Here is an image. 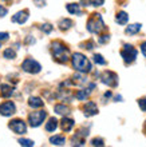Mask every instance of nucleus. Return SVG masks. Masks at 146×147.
I'll return each instance as SVG.
<instances>
[{
	"label": "nucleus",
	"instance_id": "obj_37",
	"mask_svg": "<svg viewBox=\"0 0 146 147\" xmlns=\"http://www.w3.org/2000/svg\"><path fill=\"white\" fill-rule=\"evenodd\" d=\"M121 99H122V96H121V95H118V96H115V102H121Z\"/></svg>",
	"mask_w": 146,
	"mask_h": 147
},
{
	"label": "nucleus",
	"instance_id": "obj_30",
	"mask_svg": "<svg viewBox=\"0 0 146 147\" xmlns=\"http://www.w3.org/2000/svg\"><path fill=\"white\" fill-rule=\"evenodd\" d=\"M109 40H110V35H102L99 39H98V42H99V44H105V43H107Z\"/></svg>",
	"mask_w": 146,
	"mask_h": 147
},
{
	"label": "nucleus",
	"instance_id": "obj_15",
	"mask_svg": "<svg viewBox=\"0 0 146 147\" xmlns=\"http://www.w3.org/2000/svg\"><path fill=\"white\" fill-rule=\"evenodd\" d=\"M28 106L31 109H40L44 106V102L40 99V98H36V96H31L30 100H28Z\"/></svg>",
	"mask_w": 146,
	"mask_h": 147
},
{
	"label": "nucleus",
	"instance_id": "obj_27",
	"mask_svg": "<svg viewBox=\"0 0 146 147\" xmlns=\"http://www.w3.org/2000/svg\"><path fill=\"white\" fill-rule=\"evenodd\" d=\"M81 47H82V48H85V50L91 51L92 48H94V43H92L91 40H88V42H86V43H82Z\"/></svg>",
	"mask_w": 146,
	"mask_h": 147
},
{
	"label": "nucleus",
	"instance_id": "obj_24",
	"mask_svg": "<svg viewBox=\"0 0 146 147\" xmlns=\"http://www.w3.org/2000/svg\"><path fill=\"white\" fill-rule=\"evenodd\" d=\"M3 56L5 59H15L16 58V54H15V51L12 50V48H7V50L3 52Z\"/></svg>",
	"mask_w": 146,
	"mask_h": 147
},
{
	"label": "nucleus",
	"instance_id": "obj_32",
	"mask_svg": "<svg viewBox=\"0 0 146 147\" xmlns=\"http://www.w3.org/2000/svg\"><path fill=\"white\" fill-rule=\"evenodd\" d=\"M8 38H10V35L7 32H0V42H5V40H8Z\"/></svg>",
	"mask_w": 146,
	"mask_h": 147
},
{
	"label": "nucleus",
	"instance_id": "obj_19",
	"mask_svg": "<svg viewBox=\"0 0 146 147\" xmlns=\"http://www.w3.org/2000/svg\"><path fill=\"white\" fill-rule=\"evenodd\" d=\"M56 127H58V120L55 119V118H50L48 122L46 123V131L52 132L56 130Z\"/></svg>",
	"mask_w": 146,
	"mask_h": 147
},
{
	"label": "nucleus",
	"instance_id": "obj_20",
	"mask_svg": "<svg viewBox=\"0 0 146 147\" xmlns=\"http://www.w3.org/2000/svg\"><path fill=\"white\" fill-rule=\"evenodd\" d=\"M54 111H55V114H58V115L66 116L70 112V109L67 107V106H65V105H56L55 106V109H54Z\"/></svg>",
	"mask_w": 146,
	"mask_h": 147
},
{
	"label": "nucleus",
	"instance_id": "obj_4",
	"mask_svg": "<svg viewBox=\"0 0 146 147\" xmlns=\"http://www.w3.org/2000/svg\"><path fill=\"white\" fill-rule=\"evenodd\" d=\"M137 54H138L137 50H135L131 44H125L123 48L121 50V56H122L123 62L126 63V64H130V63L135 62V59H137Z\"/></svg>",
	"mask_w": 146,
	"mask_h": 147
},
{
	"label": "nucleus",
	"instance_id": "obj_26",
	"mask_svg": "<svg viewBox=\"0 0 146 147\" xmlns=\"http://www.w3.org/2000/svg\"><path fill=\"white\" fill-rule=\"evenodd\" d=\"M39 28H40L43 32H46V34H50V32L52 31V26H51V24H48V23L42 24V26H40Z\"/></svg>",
	"mask_w": 146,
	"mask_h": 147
},
{
	"label": "nucleus",
	"instance_id": "obj_7",
	"mask_svg": "<svg viewBox=\"0 0 146 147\" xmlns=\"http://www.w3.org/2000/svg\"><path fill=\"white\" fill-rule=\"evenodd\" d=\"M101 80L103 84L109 86V87H117L118 86V75L113 71H105L101 75Z\"/></svg>",
	"mask_w": 146,
	"mask_h": 147
},
{
	"label": "nucleus",
	"instance_id": "obj_16",
	"mask_svg": "<svg viewBox=\"0 0 146 147\" xmlns=\"http://www.w3.org/2000/svg\"><path fill=\"white\" fill-rule=\"evenodd\" d=\"M66 8H67V11L71 13V15H81L82 11H81V5L77 3H70L66 5Z\"/></svg>",
	"mask_w": 146,
	"mask_h": 147
},
{
	"label": "nucleus",
	"instance_id": "obj_14",
	"mask_svg": "<svg viewBox=\"0 0 146 147\" xmlns=\"http://www.w3.org/2000/svg\"><path fill=\"white\" fill-rule=\"evenodd\" d=\"M14 94V87L8 84H1L0 86V96L1 98H10Z\"/></svg>",
	"mask_w": 146,
	"mask_h": 147
},
{
	"label": "nucleus",
	"instance_id": "obj_36",
	"mask_svg": "<svg viewBox=\"0 0 146 147\" xmlns=\"http://www.w3.org/2000/svg\"><path fill=\"white\" fill-rule=\"evenodd\" d=\"M111 96V91H107V92L105 94V98H110Z\"/></svg>",
	"mask_w": 146,
	"mask_h": 147
},
{
	"label": "nucleus",
	"instance_id": "obj_25",
	"mask_svg": "<svg viewBox=\"0 0 146 147\" xmlns=\"http://www.w3.org/2000/svg\"><path fill=\"white\" fill-rule=\"evenodd\" d=\"M19 144L24 147H32L35 143H34V140H31V139H19Z\"/></svg>",
	"mask_w": 146,
	"mask_h": 147
},
{
	"label": "nucleus",
	"instance_id": "obj_21",
	"mask_svg": "<svg viewBox=\"0 0 146 147\" xmlns=\"http://www.w3.org/2000/svg\"><path fill=\"white\" fill-rule=\"evenodd\" d=\"M73 20H70V19H62L60 22H59V28H60L62 31H67V30H70V28L73 27Z\"/></svg>",
	"mask_w": 146,
	"mask_h": 147
},
{
	"label": "nucleus",
	"instance_id": "obj_3",
	"mask_svg": "<svg viewBox=\"0 0 146 147\" xmlns=\"http://www.w3.org/2000/svg\"><path fill=\"white\" fill-rule=\"evenodd\" d=\"M86 28H87V31L91 32V34H101L103 30H106V26H105L101 13H92V15L88 18Z\"/></svg>",
	"mask_w": 146,
	"mask_h": 147
},
{
	"label": "nucleus",
	"instance_id": "obj_35",
	"mask_svg": "<svg viewBox=\"0 0 146 147\" xmlns=\"http://www.w3.org/2000/svg\"><path fill=\"white\" fill-rule=\"evenodd\" d=\"M141 51H142L143 56H145V58H146V42H143L142 44H141Z\"/></svg>",
	"mask_w": 146,
	"mask_h": 147
},
{
	"label": "nucleus",
	"instance_id": "obj_11",
	"mask_svg": "<svg viewBox=\"0 0 146 147\" xmlns=\"http://www.w3.org/2000/svg\"><path fill=\"white\" fill-rule=\"evenodd\" d=\"M28 20V11H19L16 15L12 16V22L14 23H19V24H24Z\"/></svg>",
	"mask_w": 146,
	"mask_h": 147
},
{
	"label": "nucleus",
	"instance_id": "obj_34",
	"mask_svg": "<svg viewBox=\"0 0 146 147\" xmlns=\"http://www.w3.org/2000/svg\"><path fill=\"white\" fill-rule=\"evenodd\" d=\"M34 3H36L38 7H43L46 4V0H34Z\"/></svg>",
	"mask_w": 146,
	"mask_h": 147
},
{
	"label": "nucleus",
	"instance_id": "obj_13",
	"mask_svg": "<svg viewBox=\"0 0 146 147\" xmlns=\"http://www.w3.org/2000/svg\"><path fill=\"white\" fill-rule=\"evenodd\" d=\"M141 28L142 26L139 23H134V24H130V26H127L125 32H126V35H137L139 31H141Z\"/></svg>",
	"mask_w": 146,
	"mask_h": 147
},
{
	"label": "nucleus",
	"instance_id": "obj_22",
	"mask_svg": "<svg viewBox=\"0 0 146 147\" xmlns=\"http://www.w3.org/2000/svg\"><path fill=\"white\" fill-rule=\"evenodd\" d=\"M88 95H90V90H79L77 92V98L79 100H86Z\"/></svg>",
	"mask_w": 146,
	"mask_h": 147
},
{
	"label": "nucleus",
	"instance_id": "obj_23",
	"mask_svg": "<svg viewBox=\"0 0 146 147\" xmlns=\"http://www.w3.org/2000/svg\"><path fill=\"white\" fill-rule=\"evenodd\" d=\"M92 60L96 63V64H99V66H105L106 64V60L103 59V56L101 54H95L94 56H92Z\"/></svg>",
	"mask_w": 146,
	"mask_h": 147
},
{
	"label": "nucleus",
	"instance_id": "obj_29",
	"mask_svg": "<svg viewBox=\"0 0 146 147\" xmlns=\"http://www.w3.org/2000/svg\"><path fill=\"white\" fill-rule=\"evenodd\" d=\"M138 106H139V109L142 110V111H146V98L138 99Z\"/></svg>",
	"mask_w": 146,
	"mask_h": 147
},
{
	"label": "nucleus",
	"instance_id": "obj_1",
	"mask_svg": "<svg viewBox=\"0 0 146 147\" xmlns=\"http://www.w3.org/2000/svg\"><path fill=\"white\" fill-rule=\"evenodd\" d=\"M51 54H52V58H54L55 62L60 63V64L67 63L70 59L69 47L66 46L65 43H62L60 40H55V42L51 43Z\"/></svg>",
	"mask_w": 146,
	"mask_h": 147
},
{
	"label": "nucleus",
	"instance_id": "obj_5",
	"mask_svg": "<svg viewBox=\"0 0 146 147\" xmlns=\"http://www.w3.org/2000/svg\"><path fill=\"white\" fill-rule=\"evenodd\" d=\"M46 116H47V112L44 111V110L31 112L30 115H28V122H30V126H31V127H39V126L44 122Z\"/></svg>",
	"mask_w": 146,
	"mask_h": 147
},
{
	"label": "nucleus",
	"instance_id": "obj_18",
	"mask_svg": "<svg viewBox=\"0 0 146 147\" xmlns=\"http://www.w3.org/2000/svg\"><path fill=\"white\" fill-rule=\"evenodd\" d=\"M50 143L54 144V146H63L66 143V138L62 135H55L50 138Z\"/></svg>",
	"mask_w": 146,
	"mask_h": 147
},
{
	"label": "nucleus",
	"instance_id": "obj_28",
	"mask_svg": "<svg viewBox=\"0 0 146 147\" xmlns=\"http://www.w3.org/2000/svg\"><path fill=\"white\" fill-rule=\"evenodd\" d=\"M91 146H105V142L101 138H94L91 140Z\"/></svg>",
	"mask_w": 146,
	"mask_h": 147
},
{
	"label": "nucleus",
	"instance_id": "obj_33",
	"mask_svg": "<svg viewBox=\"0 0 146 147\" xmlns=\"http://www.w3.org/2000/svg\"><path fill=\"white\" fill-rule=\"evenodd\" d=\"M7 8L3 7V5H0V18H4V16L7 15Z\"/></svg>",
	"mask_w": 146,
	"mask_h": 147
},
{
	"label": "nucleus",
	"instance_id": "obj_39",
	"mask_svg": "<svg viewBox=\"0 0 146 147\" xmlns=\"http://www.w3.org/2000/svg\"><path fill=\"white\" fill-rule=\"evenodd\" d=\"M145 128H146V126H145Z\"/></svg>",
	"mask_w": 146,
	"mask_h": 147
},
{
	"label": "nucleus",
	"instance_id": "obj_8",
	"mask_svg": "<svg viewBox=\"0 0 146 147\" xmlns=\"http://www.w3.org/2000/svg\"><path fill=\"white\" fill-rule=\"evenodd\" d=\"M8 127L11 128L15 134H19V135H22V134H26V132H27V124H26V122H23L22 119H14V120H11V122H10V124H8Z\"/></svg>",
	"mask_w": 146,
	"mask_h": 147
},
{
	"label": "nucleus",
	"instance_id": "obj_9",
	"mask_svg": "<svg viewBox=\"0 0 146 147\" xmlns=\"http://www.w3.org/2000/svg\"><path fill=\"white\" fill-rule=\"evenodd\" d=\"M15 111H16L15 103H12V102H4V103L0 105V115L11 116L12 114H15Z\"/></svg>",
	"mask_w": 146,
	"mask_h": 147
},
{
	"label": "nucleus",
	"instance_id": "obj_2",
	"mask_svg": "<svg viewBox=\"0 0 146 147\" xmlns=\"http://www.w3.org/2000/svg\"><path fill=\"white\" fill-rule=\"evenodd\" d=\"M71 63H73L74 68L77 71H79L81 74H88L92 70L91 62H90L83 54H79V52H75V54L73 55Z\"/></svg>",
	"mask_w": 146,
	"mask_h": 147
},
{
	"label": "nucleus",
	"instance_id": "obj_38",
	"mask_svg": "<svg viewBox=\"0 0 146 147\" xmlns=\"http://www.w3.org/2000/svg\"><path fill=\"white\" fill-rule=\"evenodd\" d=\"M0 47H1V44H0Z\"/></svg>",
	"mask_w": 146,
	"mask_h": 147
},
{
	"label": "nucleus",
	"instance_id": "obj_31",
	"mask_svg": "<svg viewBox=\"0 0 146 147\" xmlns=\"http://www.w3.org/2000/svg\"><path fill=\"white\" fill-rule=\"evenodd\" d=\"M105 0H90V4L94 5V7H101V5H103Z\"/></svg>",
	"mask_w": 146,
	"mask_h": 147
},
{
	"label": "nucleus",
	"instance_id": "obj_17",
	"mask_svg": "<svg viewBox=\"0 0 146 147\" xmlns=\"http://www.w3.org/2000/svg\"><path fill=\"white\" fill-rule=\"evenodd\" d=\"M127 20H129V15H127L126 12L121 11V12H118V13H117L115 22H117L118 24H121V26H125V24L127 23Z\"/></svg>",
	"mask_w": 146,
	"mask_h": 147
},
{
	"label": "nucleus",
	"instance_id": "obj_10",
	"mask_svg": "<svg viewBox=\"0 0 146 147\" xmlns=\"http://www.w3.org/2000/svg\"><path fill=\"white\" fill-rule=\"evenodd\" d=\"M83 111H85L86 116H94L98 114V107L94 102H87L85 106H83Z\"/></svg>",
	"mask_w": 146,
	"mask_h": 147
},
{
	"label": "nucleus",
	"instance_id": "obj_6",
	"mask_svg": "<svg viewBox=\"0 0 146 147\" xmlns=\"http://www.w3.org/2000/svg\"><path fill=\"white\" fill-rule=\"evenodd\" d=\"M22 68H23V71H26L28 74H39L42 71V66L36 60H34L31 58H27L22 63Z\"/></svg>",
	"mask_w": 146,
	"mask_h": 147
},
{
	"label": "nucleus",
	"instance_id": "obj_12",
	"mask_svg": "<svg viewBox=\"0 0 146 147\" xmlns=\"http://www.w3.org/2000/svg\"><path fill=\"white\" fill-rule=\"evenodd\" d=\"M74 124H75V122H74V119H71V118H63V119L60 120V128L63 130L65 132H69L73 130Z\"/></svg>",
	"mask_w": 146,
	"mask_h": 147
}]
</instances>
